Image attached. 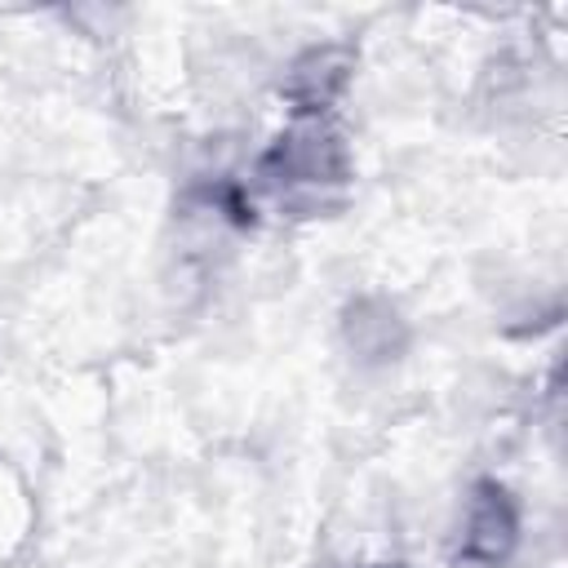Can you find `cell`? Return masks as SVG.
<instances>
[{
	"mask_svg": "<svg viewBox=\"0 0 568 568\" xmlns=\"http://www.w3.org/2000/svg\"><path fill=\"white\" fill-rule=\"evenodd\" d=\"M351 173L342 133L328 124H297L293 133H284L266 160H262V178L280 191H320V186H342Z\"/></svg>",
	"mask_w": 568,
	"mask_h": 568,
	"instance_id": "1",
	"label": "cell"
},
{
	"mask_svg": "<svg viewBox=\"0 0 568 568\" xmlns=\"http://www.w3.org/2000/svg\"><path fill=\"white\" fill-rule=\"evenodd\" d=\"M515 501L506 497L501 484H479L470 515H466V537H462V555L475 564H501L515 550Z\"/></svg>",
	"mask_w": 568,
	"mask_h": 568,
	"instance_id": "2",
	"label": "cell"
},
{
	"mask_svg": "<svg viewBox=\"0 0 568 568\" xmlns=\"http://www.w3.org/2000/svg\"><path fill=\"white\" fill-rule=\"evenodd\" d=\"M346 67H351V53L346 49H315L306 53L293 75H288V93L306 106V111H324L333 102V93L346 84Z\"/></svg>",
	"mask_w": 568,
	"mask_h": 568,
	"instance_id": "3",
	"label": "cell"
}]
</instances>
